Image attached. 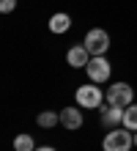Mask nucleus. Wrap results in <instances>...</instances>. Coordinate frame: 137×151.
I'll list each match as a JSON object with an SVG mask.
<instances>
[{
  "label": "nucleus",
  "mask_w": 137,
  "mask_h": 151,
  "mask_svg": "<svg viewBox=\"0 0 137 151\" xmlns=\"http://www.w3.org/2000/svg\"><path fill=\"white\" fill-rule=\"evenodd\" d=\"M90 52H88V47L85 44H74L69 52H66V63L71 66V69H85L88 63H90Z\"/></svg>",
  "instance_id": "obj_6"
},
{
  "label": "nucleus",
  "mask_w": 137,
  "mask_h": 151,
  "mask_svg": "<svg viewBox=\"0 0 137 151\" xmlns=\"http://www.w3.org/2000/svg\"><path fill=\"white\" fill-rule=\"evenodd\" d=\"M134 146H137V132H134Z\"/></svg>",
  "instance_id": "obj_15"
},
{
  "label": "nucleus",
  "mask_w": 137,
  "mask_h": 151,
  "mask_svg": "<svg viewBox=\"0 0 137 151\" xmlns=\"http://www.w3.org/2000/svg\"><path fill=\"white\" fill-rule=\"evenodd\" d=\"M14 151H36V143L30 135H16L14 137Z\"/></svg>",
  "instance_id": "obj_12"
},
{
  "label": "nucleus",
  "mask_w": 137,
  "mask_h": 151,
  "mask_svg": "<svg viewBox=\"0 0 137 151\" xmlns=\"http://www.w3.org/2000/svg\"><path fill=\"white\" fill-rule=\"evenodd\" d=\"M134 146V135L126 127H121V129H110L107 135H104V143H102V151H129Z\"/></svg>",
  "instance_id": "obj_1"
},
{
  "label": "nucleus",
  "mask_w": 137,
  "mask_h": 151,
  "mask_svg": "<svg viewBox=\"0 0 137 151\" xmlns=\"http://www.w3.org/2000/svg\"><path fill=\"white\" fill-rule=\"evenodd\" d=\"M110 72H113V69H110V63H107V58L104 55H96V58H90V63L85 66V74H88V80L90 83H107L110 80Z\"/></svg>",
  "instance_id": "obj_4"
},
{
  "label": "nucleus",
  "mask_w": 137,
  "mask_h": 151,
  "mask_svg": "<svg viewBox=\"0 0 137 151\" xmlns=\"http://www.w3.org/2000/svg\"><path fill=\"white\" fill-rule=\"evenodd\" d=\"M36 124H39V127H44V129H52V127H58V124H60V113L44 110V113L36 115Z\"/></svg>",
  "instance_id": "obj_9"
},
{
  "label": "nucleus",
  "mask_w": 137,
  "mask_h": 151,
  "mask_svg": "<svg viewBox=\"0 0 137 151\" xmlns=\"http://www.w3.org/2000/svg\"><path fill=\"white\" fill-rule=\"evenodd\" d=\"M14 8H16V0H0V11L3 14H11Z\"/></svg>",
  "instance_id": "obj_13"
},
{
  "label": "nucleus",
  "mask_w": 137,
  "mask_h": 151,
  "mask_svg": "<svg viewBox=\"0 0 137 151\" xmlns=\"http://www.w3.org/2000/svg\"><path fill=\"white\" fill-rule=\"evenodd\" d=\"M107 104H113V107H129V104H134V91H132V85H126V83H113L107 88Z\"/></svg>",
  "instance_id": "obj_2"
},
{
  "label": "nucleus",
  "mask_w": 137,
  "mask_h": 151,
  "mask_svg": "<svg viewBox=\"0 0 137 151\" xmlns=\"http://www.w3.org/2000/svg\"><path fill=\"white\" fill-rule=\"evenodd\" d=\"M102 124L107 129H115L118 124H123V107H113L107 104V110H102Z\"/></svg>",
  "instance_id": "obj_8"
},
{
  "label": "nucleus",
  "mask_w": 137,
  "mask_h": 151,
  "mask_svg": "<svg viewBox=\"0 0 137 151\" xmlns=\"http://www.w3.org/2000/svg\"><path fill=\"white\" fill-rule=\"evenodd\" d=\"M85 47H88V52L93 58L96 55H104L107 47H110V36L102 28H93V30H88V36H85Z\"/></svg>",
  "instance_id": "obj_5"
},
{
  "label": "nucleus",
  "mask_w": 137,
  "mask_h": 151,
  "mask_svg": "<svg viewBox=\"0 0 137 151\" xmlns=\"http://www.w3.org/2000/svg\"><path fill=\"white\" fill-rule=\"evenodd\" d=\"M69 28H71V17L69 14H55L49 19V30L52 33H66Z\"/></svg>",
  "instance_id": "obj_10"
},
{
  "label": "nucleus",
  "mask_w": 137,
  "mask_h": 151,
  "mask_svg": "<svg viewBox=\"0 0 137 151\" xmlns=\"http://www.w3.org/2000/svg\"><path fill=\"white\" fill-rule=\"evenodd\" d=\"M60 124L66 129H80L82 127V110H77V107H63L60 110Z\"/></svg>",
  "instance_id": "obj_7"
},
{
  "label": "nucleus",
  "mask_w": 137,
  "mask_h": 151,
  "mask_svg": "<svg viewBox=\"0 0 137 151\" xmlns=\"http://www.w3.org/2000/svg\"><path fill=\"white\" fill-rule=\"evenodd\" d=\"M36 151H55L52 146H41V148H36Z\"/></svg>",
  "instance_id": "obj_14"
},
{
  "label": "nucleus",
  "mask_w": 137,
  "mask_h": 151,
  "mask_svg": "<svg viewBox=\"0 0 137 151\" xmlns=\"http://www.w3.org/2000/svg\"><path fill=\"white\" fill-rule=\"evenodd\" d=\"M107 96L102 93V88L96 83H88V85H80L77 88V104L82 110H90V107H102V102Z\"/></svg>",
  "instance_id": "obj_3"
},
{
  "label": "nucleus",
  "mask_w": 137,
  "mask_h": 151,
  "mask_svg": "<svg viewBox=\"0 0 137 151\" xmlns=\"http://www.w3.org/2000/svg\"><path fill=\"white\" fill-rule=\"evenodd\" d=\"M121 127H126L129 132H137V104H129L123 110V124Z\"/></svg>",
  "instance_id": "obj_11"
}]
</instances>
